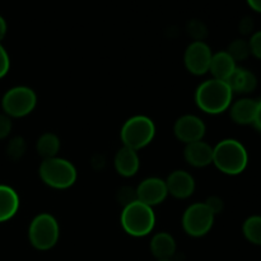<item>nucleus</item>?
I'll list each match as a JSON object with an SVG mask.
<instances>
[{"label":"nucleus","mask_w":261,"mask_h":261,"mask_svg":"<svg viewBox=\"0 0 261 261\" xmlns=\"http://www.w3.org/2000/svg\"><path fill=\"white\" fill-rule=\"evenodd\" d=\"M227 84L233 93H251L257 86V79L252 71L244 68H236L227 79Z\"/></svg>","instance_id":"17"},{"label":"nucleus","mask_w":261,"mask_h":261,"mask_svg":"<svg viewBox=\"0 0 261 261\" xmlns=\"http://www.w3.org/2000/svg\"><path fill=\"white\" fill-rule=\"evenodd\" d=\"M233 92L227 82L218 79H208L196 88V106L209 115H219L227 111L232 105Z\"/></svg>","instance_id":"1"},{"label":"nucleus","mask_w":261,"mask_h":261,"mask_svg":"<svg viewBox=\"0 0 261 261\" xmlns=\"http://www.w3.org/2000/svg\"><path fill=\"white\" fill-rule=\"evenodd\" d=\"M252 30H254V20L250 17H245L240 23V31L244 35H249L252 32Z\"/></svg>","instance_id":"29"},{"label":"nucleus","mask_w":261,"mask_h":261,"mask_svg":"<svg viewBox=\"0 0 261 261\" xmlns=\"http://www.w3.org/2000/svg\"><path fill=\"white\" fill-rule=\"evenodd\" d=\"M27 144L22 137H14L8 142L7 144V155L12 161H19L24 155Z\"/></svg>","instance_id":"23"},{"label":"nucleus","mask_w":261,"mask_h":261,"mask_svg":"<svg viewBox=\"0 0 261 261\" xmlns=\"http://www.w3.org/2000/svg\"><path fill=\"white\" fill-rule=\"evenodd\" d=\"M155 137V125L150 117L135 115L130 117L120 130V138L124 147L139 150L152 143Z\"/></svg>","instance_id":"5"},{"label":"nucleus","mask_w":261,"mask_h":261,"mask_svg":"<svg viewBox=\"0 0 261 261\" xmlns=\"http://www.w3.org/2000/svg\"><path fill=\"white\" fill-rule=\"evenodd\" d=\"M115 170L122 177H133L138 173L140 167V158L137 150L122 145L121 149L117 150L114 160Z\"/></svg>","instance_id":"14"},{"label":"nucleus","mask_w":261,"mask_h":261,"mask_svg":"<svg viewBox=\"0 0 261 261\" xmlns=\"http://www.w3.org/2000/svg\"><path fill=\"white\" fill-rule=\"evenodd\" d=\"M137 200L148 206H155L163 203L168 195L165 180L160 177H148L139 184L135 190Z\"/></svg>","instance_id":"11"},{"label":"nucleus","mask_w":261,"mask_h":261,"mask_svg":"<svg viewBox=\"0 0 261 261\" xmlns=\"http://www.w3.org/2000/svg\"><path fill=\"white\" fill-rule=\"evenodd\" d=\"M38 176L48 188L65 190L75 184L78 172L70 161L61 157H54L42 160L38 167Z\"/></svg>","instance_id":"4"},{"label":"nucleus","mask_w":261,"mask_h":261,"mask_svg":"<svg viewBox=\"0 0 261 261\" xmlns=\"http://www.w3.org/2000/svg\"><path fill=\"white\" fill-rule=\"evenodd\" d=\"M149 247L157 260H171L176 252V241L167 232H158L150 240Z\"/></svg>","instance_id":"18"},{"label":"nucleus","mask_w":261,"mask_h":261,"mask_svg":"<svg viewBox=\"0 0 261 261\" xmlns=\"http://www.w3.org/2000/svg\"><path fill=\"white\" fill-rule=\"evenodd\" d=\"M60 147V139H59L58 135L54 134V133H43L42 135H40L37 142H36V152H37V154L41 155L43 160L58 157Z\"/></svg>","instance_id":"20"},{"label":"nucleus","mask_w":261,"mask_h":261,"mask_svg":"<svg viewBox=\"0 0 261 261\" xmlns=\"http://www.w3.org/2000/svg\"><path fill=\"white\" fill-rule=\"evenodd\" d=\"M12 119L8 115H5L4 112L0 114V140L9 137V134L12 133Z\"/></svg>","instance_id":"25"},{"label":"nucleus","mask_w":261,"mask_h":261,"mask_svg":"<svg viewBox=\"0 0 261 261\" xmlns=\"http://www.w3.org/2000/svg\"><path fill=\"white\" fill-rule=\"evenodd\" d=\"M249 163L247 150L239 140L224 139L213 147V165L229 176L240 175Z\"/></svg>","instance_id":"2"},{"label":"nucleus","mask_w":261,"mask_h":261,"mask_svg":"<svg viewBox=\"0 0 261 261\" xmlns=\"http://www.w3.org/2000/svg\"><path fill=\"white\" fill-rule=\"evenodd\" d=\"M37 105V94L32 88L17 86L8 89L2 98V107L5 115L12 117H24L30 115Z\"/></svg>","instance_id":"7"},{"label":"nucleus","mask_w":261,"mask_h":261,"mask_svg":"<svg viewBox=\"0 0 261 261\" xmlns=\"http://www.w3.org/2000/svg\"><path fill=\"white\" fill-rule=\"evenodd\" d=\"M205 204H206V206H208V208L213 212L214 216H217V214L221 213L224 208L223 200H222L221 198H218V196H211V198H208V200L205 201Z\"/></svg>","instance_id":"28"},{"label":"nucleus","mask_w":261,"mask_h":261,"mask_svg":"<svg viewBox=\"0 0 261 261\" xmlns=\"http://www.w3.org/2000/svg\"><path fill=\"white\" fill-rule=\"evenodd\" d=\"M60 237V227L55 217L50 213H41L32 219L28 228V239L36 250L47 251L53 249Z\"/></svg>","instance_id":"6"},{"label":"nucleus","mask_w":261,"mask_h":261,"mask_svg":"<svg viewBox=\"0 0 261 261\" xmlns=\"http://www.w3.org/2000/svg\"><path fill=\"white\" fill-rule=\"evenodd\" d=\"M254 125L259 132H261V99L257 101V109H256V115H255V120H254Z\"/></svg>","instance_id":"30"},{"label":"nucleus","mask_w":261,"mask_h":261,"mask_svg":"<svg viewBox=\"0 0 261 261\" xmlns=\"http://www.w3.org/2000/svg\"><path fill=\"white\" fill-rule=\"evenodd\" d=\"M10 69V59L4 46L0 43V79L4 78Z\"/></svg>","instance_id":"26"},{"label":"nucleus","mask_w":261,"mask_h":261,"mask_svg":"<svg viewBox=\"0 0 261 261\" xmlns=\"http://www.w3.org/2000/svg\"><path fill=\"white\" fill-rule=\"evenodd\" d=\"M212 53L211 47L204 41H193L186 47L184 54V63L189 73L194 75H204L209 71Z\"/></svg>","instance_id":"9"},{"label":"nucleus","mask_w":261,"mask_h":261,"mask_svg":"<svg viewBox=\"0 0 261 261\" xmlns=\"http://www.w3.org/2000/svg\"><path fill=\"white\" fill-rule=\"evenodd\" d=\"M227 53L232 56V59H233L236 63L237 61L245 60V59L249 58V55L251 54L249 41L242 40V38L232 41V42L229 43Z\"/></svg>","instance_id":"22"},{"label":"nucleus","mask_w":261,"mask_h":261,"mask_svg":"<svg viewBox=\"0 0 261 261\" xmlns=\"http://www.w3.org/2000/svg\"><path fill=\"white\" fill-rule=\"evenodd\" d=\"M205 132V124L196 115H184V116L178 117L173 125L175 137L185 144L203 140Z\"/></svg>","instance_id":"10"},{"label":"nucleus","mask_w":261,"mask_h":261,"mask_svg":"<svg viewBox=\"0 0 261 261\" xmlns=\"http://www.w3.org/2000/svg\"><path fill=\"white\" fill-rule=\"evenodd\" d=\"M242 232L247 241L254 245H261V217L252 216L245 221Z\"/></svg>","instance_id":"21"},{"label":"nucleus","mask_w":261,"mask_h":261,"mask_svg":"<svg viewBox=\"0 0 261 261\" xmlns=\"http://www.w3.org/2000/svg\"><path fill=\"white\" fill-rule=\"evenodd\" d=\"M188 33L194 38V41H203L206 37L205 24L200 20H191L188 24Z\"/></svg>","instance_id":"24"},{"label":"nucleus","mask_w":261,"mask_h":261,"mask_svg":"<svg viewBox=\"0 0 261 261\" xmlns=\"http://www.w3.org/2000/svg\"><path fill=\"white\" fill-rule=\"evenodd\" d=\"M184 157L190 166L203 168L213 163V147L204 140L186 144Z\"/></svg>","instance_id":"13"},{"label":"nucleus","mask_w":261,"mask_h":261,"mask_svg":"<svg viewBox=\"0 0 261 261\" xmlns=\"http://www.w3.org/2000/svg\"><path fill=\"white\" fill-rule=\"evenodd\" d=\"M256 109L257 101L251 98H241L229 106V115L236 124L251 125L254 124Z\"/></svg>","instance_id":"16"},{"label":"nucleus","mask_w":261,"mask_h":261,"mask_svg":"<svg viewBox=\"0 0 261 261\" xmlns=\"http://www.w3.org/2000/svg\"><path fill=\"white\" fill-rule=\"evenodd\" d=\"M19 196L13 188L0 185V223L12 219L19 211Z\"/></svg>","instance_id":"19"},{"label":"nucleus","mask_w":261,"mask_h":261,"mask_svg":"<svg viewBox=\"0 0 261 261\" xmlns=\"http://www.w3.org/2000/svg\"><path fill=\"white\" fill-rule=\"evenodd\" d=\"M121 227L129 236L144 237L153 231L155 226V214L152 206L134 200L126 204L120 217Z\"/></svg>","instance_id":"3"},{"label":"nucleus","mask_w":261,"mask_h":261,"mask_svg":"<svg viewBox=\"0 0 261 261\" xmlns=\"http://www.w3.org/2000/svg\"><path fill=\"white\" fill-rule=\"evenodd\" d=\"M236 68V61L232 59V56L227 51H219L212 56L208 73H211L214 79L226 82Z\"/></svg>","instance_id":"15"},{"label":"nucleus","mask_w":261,"mask_h":261,"mask_svg":"<svg viewBox=\"0 0 261 261\" xmlns=\"http://www.w3.org/2000/svg\"><path fill=\"white\" fill-rule=\"evenodd\" d=\"M249 45L252 55L261 60V31L255 32L254 35L251 36V38L249 40Z\"/></svg>","instance_id":"27"},{"label":"nucleus","mask_w":261,"mask_h":261,"mask_svg":"<svg viewBox=\"0 0 261 261\" xmlns=\"http://www.w3.org/2000/svg\"><path fill=\"white\" fill-rule=\"evenodd\" d=\"M216 216L205 203L191 204L182 216V228L189 236L203 237L212 229Z\"/></svg>","instance_id":"8"},{"label":"nucleus","mask_w":261,"mask_h":261,"mask_svg":"<svg viewBox=\"0 0 261 261\" xmlns=\"http://www.w3.org/2000/svg\"><path fill=\"white\" fill-rule=\"evenodd\" d=\"M168 195L176 199H188L195 191V180L189 172L184 170H176L168 175L165 180Z\"/></svg>","instance_id":"12"},{"label":"nucleus","mask_w":261,"mask_h":261,"mask_svg":"<svg viewBox=\"0 0 261 261\" xmlns=\"http://www.w3.org/2000/svg\"><path fill=\"white\" fill-rule=\"evenodd\" d=\"M7 31H8L7 22H5L4 18L0 15V43H2V41L4 40L5 35H7Z\"/></svg>","instance_id":"31"},{"label":"nucleus","mask_w":261,"mask_h":261,"mask_svg":"<svg viewBox=\"0 0 261 261\" xmlns=\"http://www.w3.org/2000/svg\"><path fill=\"white\" fill-rule=\"evenodd\" d=\"M157 261H172V260H157Z\"/></svg>","instance_id":"33"},{"label":"nucleus","mask_w":261,"mask_h":261,"mask_svg":"<svg viewBox=\"0 0 261 261\" xmlns=\"http://www.w3.org/2000/svg\"><path fill=\"white\" fill-rule=\"evenodd\" d=\"M246 2L252 10L261 13V0H246Z\"/></svg>","instance_id":"32"}]
</instances>
